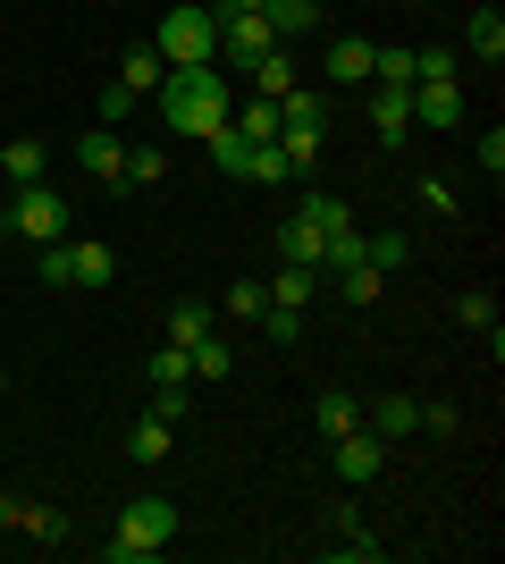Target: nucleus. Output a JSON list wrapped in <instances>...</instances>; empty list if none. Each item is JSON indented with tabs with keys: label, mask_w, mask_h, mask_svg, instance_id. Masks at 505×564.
<instances>
[{
	"label": "nucleus",
	"mask_w": 505,
	"mask_h": 564,
	"mask_svg": "<svg viewBox=\"0 0 505 564\" xmlns=\"http://www.w3.org/2000/svg\"><path fill=\"white\" fill-rule=\"evenodd\" d=\"M152 101H161V127H168V135H194V143L219 135V127L237 118V85H228L219 59H211V68H168Z\"/></svg>",
	"instance_id": "nucleus-1"
},
{
	"label": "nucleus",
	"mask_w": 505,
	"mask_h": 564,
	"mask_svg": "<svg viewBox=\"0 0 505 564\" xmlns=\"http://www.w3.org/2000/svg\"><path fill=\"white\" fill-rule=\"evenodd\" d=\"M168 540H177V506H168V497H127L119 531L101 540V556H110V564H152Z\"/></svg>",
	"instance_id": "nucleus-2"
},
{
	"label": "nucleus",
	"mask_w": 505,
	"mask_h": 564,
	"mask_svg": "<svg viewBox=\"0 0 505 564\" xmlns=\"http://www.w3.org/2000/svg\"><path fill=\"white\" fill-rule=\"evenodd\" d=\"M152 51H161L168 68H211L219 59V18L202 0H177V9H161V25H152Z\"/></svg>",
	"instance_id": "nucleus-3"
},
{
	"label": "nucleus",
	"mask_w": 505,
	"mask_h": 564,
	"mask_svg": "<svg viewBox=\"0 0 505 564\" xmlns=\"http://www.w3.org/2000/svg\"><path fill=\"white\" fill-rule=\"evenodd\" d=\"M34 279L43 286H110L119 279V253H110L101 236H85V245L59 236V245H34Z\"/></svg>",
	"instance_id": "nucleus-4"
},
{
	"label": "nucleus",
	"mask_w": 505,
	"mask_h": 564,
	"mask_svg": "<svg viewBox=\"0 0 505 564\" xmlns=\"http://www.w3.org/2000/svg\"><path fill=\"white\" fill-rule=\"evenodd\" d=\"M0 228L18 236V245H59V236H68V203L34 177V186H18V203H9V219H0Z\"/></svg>",
	"instance_id": "nucleus-5"
},
{
	"label": "nucleus",
	"mask_w": 505,
	"mask_h": 564,
	"mask_svg": "<svg viewBox=\"0 0 505 564\" xmlns=\"http://www.w3.org/2000/svg\"><path fill=\"white\" fill-rule=\"evenodd\" d=\"M211 18H219V68H253V59L278 43L262 9H211Z\"/></svg>",
	"instance_id": "nucleus-6"
},
{
	"label": "nucleus",
	"mask_w": 505,
	"mask_h": 564,
	"mask_svg": "<svg viewBox=\"0 0 505 564\" xmlns=\"http://www.w3.org/2000/svg\"><path fill=\"white\" fill-rule=\"evenodd\" d=\"M329 464L362 489V480H380V471H387V438H380V430H345V438H329Z\"/></svg>",
	"instance_id": "nucleus-7"
},
{
	"label": "nucleus",
	"mask_w": 505,
	"mask_h": 564,
	"mask_svg": "<svg viewBox=\"0 0 505 564\" xmlns=\"http://www.w3.org/2000/svg\"><path fill=\"white\" fill-rule=\"evenodd\" d=\"M463 127V85H413V135H447Z\"/></svg>",
	"instance_id": "nucleus-8"
},
{
	"label": "nucleus",
	"mask_w": 505,
	"mask_h": 564,
	"mask_svg": "<svg viewBox=\"0 0 505 564\" xmlns=\"http://www.w3.org/2000/svg\"><path fill=\"white\" fill-rule=\"evenodd\" d=\"M362 430H380L387 447L413 438V430H421V397H371V404H362Z\"/></svg>",
	"instance_id": "nucleus-9"
},
{
	"label": "nucleus",
	"mask_w": 505,
	"mask_h": 564,
	"mask_svg": "<svg viewBox=\"0 0 505 564\" xmlns=\"http://www.w3.org/2000/svg\"><path fill=\"white\" fill-rule=\"evenodd\" d=\"M362 94H371V127H380V143L413 135V94H405V85H362Z\"/></svg>",
	"instance_id": "nucleus-10"
},
{
	"label": "nucleus",
	"mask_w": 505,
	"mask_h": 564,
	"mask_svg": "<svg viewBox=\"0 0 505 564\" xmlns=\"http://www.w3.org/2000/svg\"><path fill=\"white\" fill-rule=\"evenodd\" d=\"M76 161H85V177H101V186H119L127 135H119V127H94V135H76Z\"/></svg>",
	"instance_id": "nucleus-11"
},
{
	"label": "nucleus",
	"mask_w": 505,
	"mask_h": 564,
	"mask_svg": "<svg viewBox=\"0 0 505 564\" xmlns=\"http://www.w3.org/2000/svg\"><path fill=\"white\" fill-rule=\"evenodd\" d=\"M371 51H380V43H362V34H337L329 59H320V68H329V85H371Z\"/></svg>",
	"instance_id": "nucleus-12"
},
{
	"label": "nucleus",
	"mask_w": 505,
	"mask_h": 564,
	"mask_svg": "<svg viewBox=\"0 0 505 564\" xmlns=\"http://www.w3.org/2000/svg\"><path fill=\"white\" fill-rule=\"evenodd\" d=\"M18 531H25L34 547H68V540H76V522L59 514V506H25V497H18Z\"/></svg>",
	"instance_id": "nucleus-13"
},
{
	"label": "nucleus",
	"mask_w": 505,
	"mask_h": 564,
	"mask_svg": "<svg viewBox=\"0 0 505 564\" xmlns=\"http://www.w3.org/2000/svg\"><path fill=\"white\" fill-rule=\"evenodd\" d=\"M320 245H329V236H320L304 212H287V219H278V261H304V270H320Z\"/></svg>",
	"instance_id": "nucleus-14"
},
{
	"label": "nucleus",
	"mask_w": 505,
	"mask_h": 564,
	"mask_svg": "<svg viewBox=\"0 0 505 564\" xmlns=\"http://www.w3.org/2000/svg\"><path fill=\"white\" fill-rule=\"evenodd\" d=\"M295 85H304V76H295L287 43H270L262 59H253V94H262V101H278V94H295Z\"/></svg>",
	"instance_id": "nucleus-15"
},
{
	"label": "nucleus",
	"mask_w": 505,
	"mask_h": 564,
	"mask_svg": "<svg viewBox=\"0 0 505 564\" xmlns=\"http://www.w3.org/2000/svg\"><path fill=\"white\" fill-rule=\"evenodd\" d=\"M161 76H168V59H161V51H152V43H135V51H127V59H119V85H127V94H135V101H144V94H161Z\"/></svg>",
	"instance_id": "nucleus-16"
},
{
	"label": "nucleus",
	"mask_w": 505,
	"mask_h": 564,
	"mask_svg": "<svg viewBox=\"0 0 505 564\" xmlns=\"http://www.w3.org/2000/svg\"><path fill=\"white\" fill-rule=\"evenodd\" d=\"M463 51H472L481 68H497V59H505V18H497V9H472V25H463Z\"/></svg>",
	"instance_id": "nucleus-17"
},
{
	"label": "nucleus",
	"mask_w": 505,
	"mask_h": 564,
	"mask_svg": "<svg viewBox=\"0 0 505 564\" xmlns=\"http://www.w3.org/2000/svg\"><path fill=\"white\" fill-rule=\"evenodd\" d=\"M295 161H287V143H253L244 152V186H287Z\"/></svg>",
	"instance_id": "nucleus-18"
},
{
	"label": "nucleus",
	"mask_w": 505,
	"mask_h": 564,
	"mask_svg": "<svg viewBox=\"0 0 505 564\" xmlns=\"http://www.w3.org/2000/svg\"><path fill=\"white\" fill-rule=\"evenodd\" d=\"M262 18H270V34H278V43H295V34H312V25H320V0H270Z\"/></svg>",
	"instance_id": "nucleus-19"
},
{
	"label": "nucleus",
	"mask_w": 505,
	"mask_h": 564,
	"mask_svg": "<svg viewBox=\"0 0 505 564\" xmlns=\"http://www.w3.org/2000/svg\"><path fill=\"white\" fill-rule=\"evenodd\" d=\"M202 337H211V304H202V295L168 304V346H202Z\"/></svg>",
	"instance_id": "nucleus-20"
},
{
	"label": "nucleus",
	"mask_w": 505,
	"mask_h": 564,
	"mask_svg": "<svg viewBox=\"0 0 505 564\" xmlns=\"http://www.w3.org/2000/svg\"><path fill=\"white\" fill-rule=\"evenodd\" d=\"M161 177H168V152H161V143H127L119 186H161Z\"/></svg>",
	"instance_id": "nucleus-21"
},
{
	"label": "nucleus",
	"mask_w": 505,
	"mask_h": 564,
	"mask_svg": "<svg viewBox=\"0 0 505 564\" xmlns=\"http://www.w3.org/2000/svg\"><path fill=\"white\" fill-rule=\"evenodd\" d=\"M237 135H244V143H278V101L244 94V101H237Z\"/></svg>",
	"instance_id": "nucleus-22"
},
{
	"label": "nucleus",
	"mask_w": 505,
	"mask_h": 564,
	"mask_svg": "<svg viewBox=\"0 0 505 564\" xmlns=\"http://www.w3.org/2000/svg\"><path fill=\"white\" fill-rule=\"evenodd\" d=\"M312 422H320V438H345V430H362V404L345 397V388H329V397L312 404Z\"/></svg>",
	"instance_id": "nucleus-23"
},
{
	"label": "nucleus",
	"mask_w": 505,
	"mask_h": 564,
	"mask_svg": "<svg viewBox=\"0 0 505 564\" xmlns=\"http://www.w3.org/2000/svg\"><path fill=\"white\" fill-rule=\"evenodd\" d=\"M168 438H177V422L144 413V422H135V438H127V455H135V464H168Z\"/></svg>",
	"instance_id": "nucleus-24"
},
{
	"label": "nucleus",
	"mask_w": 505,
	"mask_h": 564,
	"mask_svg": "<svg viewBox=\"0 0 505 564\" xmlns=\"http://www.w3.org/2000/svg\"><path fill=\"white\" fill-rule=\"evenodd\" d=\"M0 169H9V186H34V177H43V143L9 135V143H0Z\"/></svg>",
	"instance_id": "nucleus-25"
},
{
	"label": "nucleus",
	"mask_w": 505,
	"mask_h": 564,
	"mask_svg": "<svg viewBox=\"0 0 505 564\" xmlns=\"http://www.w3.org/2000/svg\"><path fill=\"white\" fill-rule=\"evenodd\" d=\"M312 286H320V270H304V261H287L278 279H270V304H287V312H304L312 304Z\"/></svg>",
	"instance_id": "nucleus-26"
},
{
	"label": "nucleus",
	"mask_w": 505,
	"mask_h": 564,
	"mask_svg": "<svg viewBox=\"0 0 505 564\" xmlns=\"http://www.w3.org/2000/svg\"><path fill=\"white\" fill-rule=\"evenodd\" d=\"M295 212L312 219L320 236H337V228H354V203H345V194H304V203H295Z\"/></svg>",
	"instance_id": "nucleus-27"
},
{
	"label": "nucleus",
	"mask_w": 505,
	"mask_h": 564,
	"mask_svg": "<svg viewBox=\"0 0 505 564\" xmlns=\"http://www.w3.org/2000/svg\"><path fill=\"white\" fill-rule=\"evenodd\" d=\"M202 152H211L219 177H244V152H253V143H244V135H237V118H228L219 135H202Z\"/></svg>",
	"instance_id": "nucleus-28"
},
{
	"label": "nucleus",
	"mask_w": 505,
	"mask_h": 564,
	"mask_svg": "<svg viewBox=\"0 0 505 564\" xmlns=\"http://www.w3.org/2000/svg\"><path fill=\"white\" fill-rule=\"evenodd\" d=\"M463 76V59L447 43H430V51H413V85H455Z\"/></svg>",
	"instance_id": "nucleus-29"
},
{
	"label": "nucleus",
	"mask_w": 505,
	"mask_h": 564,
	"mask_svg": "<svg viewBox=\"0 0 505 564\" xmlns=\"http://www.w3.org/2000/svg\"><path fill=\"white\" fill-rule=\"evenodd\" d=\"M337 286H345V304L362 312V304H380V286H387V279L371 270V261H354V270H337Z\"/></svg>",
	"instance_id": "nucleus-30"
},
{
	"label": "nucleus",
	"mask_w": 505,
	"mask_h": 564,
	"mask_svg": "<svg viewBox=\"0 0 505 564\" xmlns=\"http://www.w3.org/2000/svg\"><path fill=\"white\" fill-rule=\"evenodd\" d=\"M253 329H262V337H270V346L287 354V346H295V337H304V312H287V304H270V312H262V321H253Z\"/></svg>",
	"instance_id": "nucleus-31"
},
{
	"label": "nucleus",
	"mask_w": 505,
	"mask_h": 564,
	"mask_svg": "<svg viewBox=\"0 0 505 564\" xmlns=\"http://www.w3.org/2000/svg\"><path fill=\"white\" fill-rule=\"evenodd\" d=\"M186 362H194V379H228V371H237V354L219 346V337H202V346H186Z\"/></svg>",
	"instance_id": "nucleus-32"
},
{
	"label": "nucleus",
	"mask_w": 505,
	"mask_h": 564,
	"mask_svg": "<svg viewBox=\"0 0 505 564\" xmlns=\"http://www.w3.org/2000/svg\"><path fill=\"white\" fill-rule=\"evenodd\" d=\"M362 253H371V270L387 279V270H405V261H413V245H405V236H362Z\"/></svg>",
	"instance_id": "nucleus-33"
},
{
	"label": "nucleus",
	"mask_w": 505,
	"mask_h": 564,
	"mask_svg": "<svg viewBox=\"0 0 505 564\" xmlns=\"http://www.w3.org/2000/svg\"><path fill=\"white\" fill-rule=\"evenodd\" d=\"M94 110H101V127H127V118H135V94H127L119 76H110V85L94 94Z\"/></svg>",
	"instance_id": "nucleus-34"
},
{
	"label": "nucleus",
	"mask_w": 505,
	"mask_h": 564,
	"mask_svg": "<svg viewBox=\"0 0 505 564\" xmlns=\"http://www.w3.org/2000/svg\"><path fill=\"white\" fill-rule=\"evenodd\" d=\"M228 312H237V321H262V312H270V286L262 279H237V286H228Z\"/></svg>",
	"instance_id": "nucleus-35"
},
{
	"label": "nucleus",
	"mask_w": 505,
	"mask_h": 564,
	"mask_svg": "<svg viewBox=\"0 0 505 564\" xmlns=\"http://www.w3.org/2000/svg\"><path fill=\"white\" fill-rule=\"evenodd\" d=\"M329 556H354V564H380V556H387V547H380V540H371V531H362V522H345V540H337V547H329Z\"/></svg>",
	"instance_id": "nucleus-36"
},
{
	"label": "nucleus",
	"mask_w": 505,
	"mask_h": 564,
	"mask_svg": "<svg viewBox=\"0 0 505 564\" xmlns=\"http://www.w3.org/2000/svg\"><path fill=\"white\" fill-rule=\"evenodd\" d=\"M472 161H481V177H505V135H497V127L472 143Z\"/></svg>",
	"instance_id": "nucleus-37"
},
{
	"label": "nucleus",
	"mask_w": 505,
	"mask_h": 564,
	"mask_svg": "<svg viewBox=\"0 0 505 564\" xmlns=\"http://www.w3.org/2000/svg\"><path fill=\"white\" fill-rule=\"evenodd\" d=\"M413 203H421V212H438V219H447V212H455V186H447V177H421V194H413Z\"/></svg>",
	"instance_id": "nucleus-38"
},
{
	"label": "nucleus",
	"mask_w": 505,
	"mask_h": 564,
	"mask_svg": "<svg viewBox=\"0 0 505 564\" xmlns=\"http://www.w3.org/2000/svg\"><path fill=\"white\" fill-rule=\"evenodd\" d=\"M455 312H463V321H472V329H497V304H488L481 286H472V295H463V304H455Z\"/></svg>",
	"instance_id": "nucleus-39"
},
{
	"label": "nucleus",
	"mask_w": 505,
	"mask_h": 564,
	"mask_svg": "<svg viewBox=\"0 0 505 564\" xmlns=\"http://www.w3.org/2000/svg\"><path fill=\"white\" fill-rule=\"evenodd\" d=\"M0 531H18V497H0Z\"/></svg>",
	"instance_id": "nucleus-40"
},
{
	"label": "nucleus",
	"mask_w": 505,
	"mask_h": 564,
	"mask_svg": "<svg viewBox=\"0 0 505 564\" xmlns=\"http://www.w3.org/2000/svg\"><path fill=\"white\" fill-rule=\"evenodd\" d=\"M219 9H270V0H219Z\"/></svg>",
	"instance_id": "nucleus-41"
},
{
	"label": "nucleus",
	"mask_w": 505,
	"mask_h": 564,
	"mask_svg": "<svg viewBox=\"0 0 505 564\" xmlns=\"http://www.w3.org/2000/svg\"><path fill=\"white\" fill-rule=\"evenodd\" d=\"M0 404H9V371H0Z\"/></svg>",
	"instance_id": "nucleus-42"
}]
</instances>
